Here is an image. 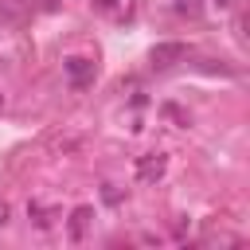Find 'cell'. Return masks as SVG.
I'll return each mask as SVG.
<instances>
[{
    "instance_id": "cell-12",
    "label": "cell",
    "mask_w": 250,
    "mask_h": 250,
    "mask_svg": "<svg viewBox=\"0 0 250 250\" xmlns=\"http://www.w3.org/2000/svg\"><path fill=\"white\" fill-rule=\"evenodd\" d=\"M0 105H4V98H0Z\"/></svg>"
},
{
    "instance_id": "cell-9",
    "label": "cell",
    "mask_w": 250,
    "mask_h": 250,
    "mask_svg": "<svg viewBox=\"0 0 250 250\" xmlns=\"http://www.w3.org/2000/svg\"><path fill=\"white\" fill-rule=\"evenodd\" d=\"M94 4H98L102 12H113V8H117V0H94Z\"/></svg>"
},
{
    "instance_id": "cell-11",
    "label": "cell",
    "mask_w": 250,
    "mask_h": 250,
    "mask_svg": "<svg viewBox=\"0 0 250 250\" xmlns=\"http://www.w3.org/2000/svg\"><path fill=\"white\" fill-rule=\"evenodd\" d=\"M219 4H230V0H219Z\"/></svg>"
},
{
    "instance_id": "cell-1",
    "label": "cell",
    "mask_w": 250,
    "mask_h": 250,
    "mask_svg": "<svg viewBox=\"0 0 250 250\" xmlns=\"http://www.w3.org/2000/svg\"><path fill=\"white\" fill-rule=\"evenodd\" d=\"M188 59V47L180 43V39H172V43H156L152 51H148V66L152 70H172L176 62H184Z\"/></svg>"
},
{
    "instance_id": "cell-7",
    "label": "cell",
    "mask_w": 250,
    "mask_h": 250,
    "mask_svg": "<svg viewBox=\"0 0 250 250\" xmlns=\"http://www.w3.org/2000/svg\"><path fill=\"white\" fill-rule=\"evenodd\" d=\"M172 8H176V12H180V16H188V20H195V16H199V12H203V0H176V4H172Z\"/></svg>"
},
{
    "instance_id": "cell-6",
    "label": "cell",
    "mask_w": 250,
    "mask_h": 250,
    "mask_svg": "<svg viewBox=\"0 0 250 250\" xmlns=\"http://www.w3.org/2000/svg\"><path fill=\"white\" fill-rule=\"evenodd\" d=\"M27 215L35 219V227H39V230H47V227L55 223V211H51V207H43V203H27Z\"/></svg>"
},
{
    "instance_id": "cell-3",
    "label": "cell",
    "mask_w": 250,
    "mask_h": 250,
    "mask_svg": "<svg viewBox=\"0 0 250 250\" xmlns=\"http://www.w3.org/2000/svg\"><path fill=\"white\" fill-rule=\"evenodd\" d=\"M164 168H168V156H164V152H145V156H137V180H141V184H156V180L164 176Z\"/></svg>"
},
{
    "instance_id": "cell-10",
    "label": "cell",
    "mask_w": 250,
    "mask_h": 250,
    "mask_svg": "<svg viewBox=\"0 0 250 250\" xmlns=\"http://www.w3.org/2000/svg\"><path fill=\"white\" fill-rule=\"evenodd\" d=\"M8 215H12V211H8V203H4V199H0V227H4V223H8Z\"/></svg>"
},
{
    "instance_id": "cell-2",
    "label": "cell",
    "mask_w": 250,
    "mask_h": 250,
    "mask_svg": "<svg viewBox=\"0 0 250 250\" xmlns=\"http://www.w3.org/2000/svg\"><path fill=\"white\" fill-rule=\"evenodd\" d=\"M62 70H66V78H70L74 90H86V86L94 82V62L82 59V55H70V59L62 62Z\"/></svg>"
},
{
    "instance_id": "cell-5",
    "label": "cell",
    "mask_w": 250,
    "mask_h": 250,
    "mask_svg": "<svg viewBox=\"0 0 250 250\" xmlns=\"http://www.w3.org/2000/svg\"><path fill=\"white\" fill-rule=\"evenodd\" d=\"M31 12V0H0V20L8 23H23Z\"/></svg>"
},
{
    "instance_id": "cell-4",
    "label": "cell",
    "mask_w": 250,
    "mask_h": 250,
    "mask_svg": "<svg viewBox=\"0 0 250 250\" xmlns=\"http://www.w3.org/2000/svg\"><path fill=\"white\" fill-rule=\"evenodd\" d=\"M90 223H94V207H90V203L74 207V211H70V242H82L86 230H90Z\"/></svg>"
},
{
    "instance_id": "cell-8",
    "label": "cell",
    "mask_w": 250,
    "mask_h": 250,
    "mask_svg": "<svg viewBox=\"0 0 250 250\" xmlns=\"http://www.w3.org/2000/svg\"><path fill=\"white\" fill-rule=\"evenodd\" d=\"M105 199H109V203H117V199H121V191H117L113 184H105Z\"/></svg>"
}]
</instances>
